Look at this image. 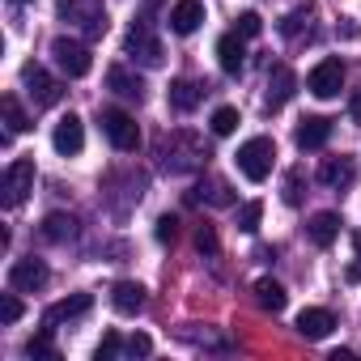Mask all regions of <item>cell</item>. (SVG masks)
Masks as SVG:
<instances>
[{
  "mask_svg": "<svg viewBox=\"0 0 361 361\" xmlns=\"http://www.w3.org/2000/svg\"><path fill=\"white\" fill-rule=\"evenodd\" d=\"M123 51L132 56V60H140V64H149V68H157L161 64V43L149 35V26L145 22H132V30H128V39H123Z\"/></svg>",
  "mask_w": 361,
  "mask_h": 361,
  "instance_id": "7",
  "label": "cell"
},
{
  "mask_svg": "<svg viewBox=\"0 0 361 361\" xmlns=\"http://www.w3.org/2000/svg\"><path fill=\"white\" fill-rule=\"evenodd\" d=\"M272 157H276V145L268 136H251L247 145H238V170L251 178V183H264L272 174Z\"/></svg>",
  "mask_w": 361,
  "mask_h": 361,
  "instance_id": "2",
  "label": "cell"
},
{
  "mask_svg": "<svg viewBox=\"0 0 361 361\" xmlns=\"http://www.w3.org/2000/svg\"><path fill=\"white\" fill-rule=\"evenodd\" d=\"M353 178H357V161H353V157H327V161L319 166V183L331 188V192L353 188Z\"/></svg>",
  "mask_w": 361,
  "mask_h": 361,
  "instance_id": "11",
  "label": "cell"
},
{
  "mask_svg": "<svg viewBox=\"0 0 361 361\" xmlns=\"http://www.w3.org/2000/svg\"><path fill=\"white\" fill-rule=\"evenodd\" d=\"M22 85H26V94H30V102H35V106H56V102H60V94H64V90H60V81H56L43 64H26V68H22Z\"/></svg>",
  "mask_w": 361,
  "mask_h": 361,
  "instance_id": "5",
  "label": "cell"
},
{
  "mask_svg": "<svg viewBox=\"0 0 361 361\" xmlns=\"http://www.w3.org/2000/svg\"><path fill=\"white\" fill-rule=\"evenodd\" d=\"M327 136H331V119H323V115H306V119L298 123V132H293L298 149H323Z\"/></svg>",
  "mask_w": 361,
  "mask_h": 361,
  "instance_id": "17",
  "label": "cell"
},
{
  "mask_svg": "<svg viewBox=\"0 0 361 361\" xmlns=\"http://www.w3.org/2000/svg\"><path fill=\"white\" fill-rule=\"evenodd\" d=\"M293 90H298V77H293V68H285V64H276L272 73H268V111H281L289 98H293Z\"/></svg>",
  "mask_w": 361,
  "mask_h": 361,
  "instance_id": "14",
  "label": "cell"
},
{
  "mask_svg": "<svg viewBox=\"0 0 361 361\" xmlns=\"http://www.w3.org/2000/svg\"><path fill=\"white\" fill-rule=\"evenodd\" d=\"M196 247H200L204 255H217V234H213V226H200V230H196Z\"/></svg>",
  "mask_w": 361,
  "mask_h": 361,
  "instance_id": "35",
  "label": "cell"
},
{
  "mask_svg": "<svg viewBox=\"0 0 361 361\" xmlns=\"http://www.w3.org/2000/svg\"><path fill=\"white\" fill-rule=\"evenodd\" d=\"M255 302H259L264 310H272V314H281L289 298H285V289H281V285H276L272 276H259V281H255Z\"/></svg>",
  "mask_w": 361,
  "mask_h": 361,
  "instance_id": "22",
  "label": "cell"
},
{
  "mask_svg": "<svg viewBox=\"0 0 361 361\" xmlns=\"http://www.w3.org/2000/svg\"><path fill=\"white\" fill-rule=\"evenodd\" d=\"M153 234H157V243H174V234H178V217H170V213L157 217V230H153Z\"/></svg>",
  "mask_w": 361,
  "mask_h": 361,
  "instance_id": "33",
  "label": "cell"
},
{
  "mask_svg": "<svg viewBox=\"0 0 361 361\" xmlns=\"http://www.w3.org/2000/svg\"><path fill=\"white\" fill-rule=\"evenodd\" d=\"M26 357H56V344H51V327L39 331L35 340H26Z\"/></svg>",
  "mask_w": 361,
  "mask_h": 361,
  "instance_id": "29",
  "label": "cell"
},
{
  "mask_svg": "<svg viewBox=\"0 0 361 361\" xmlns=\"http://www.w3.org/2000/svg\"><path fill=\"white\" fill-rule=\"evenodd\" d=\"M166 98H170V106H174V111H183V115H188V111H196V106H200L204 85H200V81H188V77H178V81H170V94H166Z\"/></svg>",
  "mask_w": 361,
  "mask_h": 361,
  "instance_id": "19",
  "label": "cell"
},
{
  "mask_svg": "<svg viewBox=\"0 0 361 361\" xmlns=\"http://www.w3.org/2000/svg\"><path fill=\"white\" fill-rule=\"evenodd\" d=\"M353 251H357V259L348 268V281H361V234H353Z\"/></svg>",
  "mask_w": 361,
  "mask_h": 361,
  "instance_id": "37",
  "label": "cell"
},
{
  "mask_svg": "<svg viewBox=\"0 0 361 361\" xmlns=\"http://www.w3.org/2000/svg\"><path fill=\"white\" fill-rule=\"evenodd\" d=\"M111 306H115L119 314H140V310H145V285L119 281V285L111 289Z\"/></svg>",
  "mask_w": 361,
  "mask_h": 361,
  "instance_id": "20",
  "label": "cell"
},
{
  "mask_svg": "<svg viewBox=\"0 0 361 361\" xmlns=\"http://www.w3.org/2000/svg\"><path fill=\"white\" fill-rule=\"evenodd\" d=\"M106 90L119 94V98H128V102H145V81L136 73H128L123 64H111L106 68Z\"/></svg>",
  "mask_w": 361,
  "mask_h": 361,
  "instance_id": "13",
  "label": "cell"
},
{
  "mask_svg": "<svg viewBox=\"0 0 361 361\" xmlns=\"http://www.w3.org/2000/svg\"><path fill=\"white\" fill-rule=\"evenodd\" d=\"M43 238H47V243H68V238H77V217L51 213V217L43 221Z\"/></svg>",
  "mask_w": 361,
  "mask_h": 361,
  "instance_id": "23",
  "label": "cell"
},
{
  "mask_svg": "<svg viewBox=\"0 0 361 361\" xmlns=\"http://www.w3.org/2000/svg\"><path fill=\"white\" fill-rule=\"evenodd\" d=\"M192 200H209V204H234V192H230V183H226V178H209V183H200V188L192 192Z\"/></svg>",
  "mask_w": 361,
  "mask_h": 361,
  "instance_id": "24",
  "label": "cell"
},
{
  "mask_svg": "<svg viewBox=\"0 0 361 361\" xmlns=\"http://www.w3.org/2000/svg\"><path fill=\"white\" fill-rule=\"evenodd\" d=\"M18 5H22V0H18Z\"/></svg>",
  "mask_w": 361,
  "mask_h": 361,
  "instance_id": "39",
  "label": "cell"
},
{
  "mask_svg": "<svg viewBox=\"0 0 361 361\" xmlns=\"http://www.w3.org/2000/svg\"><path fill=\"white\" fill-rule=\"evenodd\" d=\"M0 106H5V123H9V136H18V132H26L30 128V119H26V111L18 106V98L9 94L5 102H0Z\"/></svg>",
  "mask_w": 361,
  "mask_h": 361,
  "instance_id": "25",
  "label": "cell"
},
{
  "mask_svg": "<svg viewBox=\"0 0 361 361\" xmlns=\"http://www.w3.org/2000/svg\"><path fill=\"white\" fill-rule=\"evenodd\" d=\"M166 22H170L174 35H196V30L204 26V5H200V0H178Z\"/></svg>",
  "mask_w": 361,
  "mask_h": 361,
  "instance_id": "12",
  "label": "cell"
},
{
  "mask_svg": "<svg viewBox=\"0 0 361 361\" xmlns=\"http://www.w3.org/2000/svg\"><path fill=\"white\" fill-rule=\"evenodd\" d=\"M51 56H56V64H60L64 77H85V73L94 68L90 47L77 43V39H56V43H51Z\"/></svg>",
  "mask_w": 361,
  "mask_h": 361,
  "instance_id": "6",
  "label": "cell"
},
{
  "mask_svg": "<svg viewBox=\"0 0 361 361\" xmlns=\"http://www.w3.org/2000/svg\"><path fill=\"white\" fill-rule=\"evenodd\" d=\"M234 30H238V35H243V39H255V35H259V30H264V18H259V13H251V9H247V13H238V26H234Z\"/></svg>",
  "mask_w": 361,
  "mask_h": 361,
  "instance_id": "31",
  "label": "cell"
},
{
  "mask_svg": "<svg viewBox=\"0 0 361 361\" xmlns=\"http://www.w3.org/2000/svg\"><path fill=\"white\" fill-rule=\"evenodd\" d=\"M217 64H221V73H243V64H247V47H243V35L234 30V35H221L217 39Z\"/></svg>",
  "mask_w": 361,
  "mask_h": 361,
  "instance_id": "16",
  "label": "cell"
},
{
  "mask_svg": "<svg viewBox=\"0 0 361 361\" xmlns=\"http://www.w3.org/2000/svg\"><path fill=\"white\" fill-rule=\"evenodd\" d=\"M348 115L361 123V94H353V98H348Z\"/></svg>",
  "mask_w": 361,
  "mask_h": 361,
  "instance_id": "38",
  "label": "cell"
},
{
  "mask_svg": "<svg viewBox=\"0 0 361 361\" xmlns=\"http://www.w3.org/2000/svg\"><path fill=\"white\" fill-rule=\"evenodd\" d=\"M102 132H106V140L119 149V153H136L140 149V128H136V119L128 115V111H102Z\"/></svg>",
  "mask_w": 361,
  "mask_h": 361,
  "instance_id": "4",
  "label": "cell"
},
{
  "mask_svg": "<svg viewBox=\"0 0 361 361\" xmlns=\"http://www.w3.org/2000/svg\"><path fill=\"white\" fill-rule=\"evenodd\" d=\"M259 221H264V204H259V200H247V204L238 209V230H243V234H255Z\"/></svg>",
  "mask_w": 361,
  "mask_h": 361,
  "instance_id": "26",
  "label": "cell"
},
{
  "mask_svg": "<svg viewBox=\"0 0 361 361\" xmlns=\"http://www.w3.org/2000/svg\"><path fill=\"white\" fill-rule=\"evenodd\" d=\"M56 13H60V22L77 26L85 39H102L106 35V9H102V0H60Z\"/></svg>",
  "mask_w": 361,
  "mask_h": 361,
  "instance_id": "1",
  "label": "cell"
},
{
  "mask_svg": "<svg viewBox=\"0 0 361 361\" xmlns=\"http://www.w3.org/2000/svg\"><path fill=\"white\" fill-rule=\"evenodd\" d=\"M0 200H5V209H18L30 192H35V161L30 157H13L9 170H5V183H0Z\"/></svg>",
  "mask_w": 361,
  "mask_h": 361,
  "instance_id": "3",
  "label": "cell"
},
{
  "mask_svg": "<svg viewBox=\"0 0 361 361\" xmlns=\"http://www.w3.org/2000/svg\"><path fill=\"white\" fill-rule=\"evenodd\" d=\"M90 306H94V298H90V293H73V298H64V302L47 306L43 327H60V323H68V319H81V314H90Z\"/></svg>",
  "mask_w": 361,
  "mask_h": 361,
  "instance_id": "15",
  "label": "cell"
},
{
  "mask_svg": "<svg viewBox=\"0 0 361 361\" xmlns=\"http://www.w3.org/2000/svg\"><path fill=\"white\" fill-rule=\"evenodd\" d=\"M285 204H302V174L298 170L285 174Z\"/></svg>",
  "mask_w": 361,
  "mask_h": 361,
  "instance_id": "32",
  "label": "cell"
},
{
  "mask_svg": "<svg viewBox=\"0 0 361 361\" xmlns=\"http://www.w3.org/2000/svg\"><path fill=\"white\" fill-rule=\"evenodd\" d=\"M306 230H310V243H314V247H331V243L340 238V217H336V213H314Z\"/></svg>",
  "mask_w": 361,
  "mask_h": 361,
  "instance_id": "21",
  "label": "cell"
},
{
  "mask_svg": "<svg viewBox=\"0 0 361 361\" xmlns=\"http://www.w3.org/2000/svg\"><path fill=\"white\" fill-rule=\"evenodd\" d=\"M51 145H56L60 157H77V153L85 149V123H81L77 115H64V119L56 123V132H51Z\"/></svg>",
  "mask_w": 361,
  "mask_h": 361,
  "instance_id": "10",
  "label": "cell"
},
{
  "mask_svg": "<svg viewBox=\"0 0 361 361\" xmlns=\"http://www.w3.org/2000/svg\"><path fill=\"white\" fill-rule=\"evenodd\" d=\"M302 26H310V5L293 9V13H289V18L281 22V35H289V39H293V35H302Z\"/></svg>",
  "mask_w": 361,
  "mask_h": 361,
  "instance_id": "28",
  "label": "cell"
},
{
  "mask_svg": "<svg viewBox=\"0 0 361 361\" xmlns=\"http://www.w3.org/2000/svg\"><path fill=\"white\" fill-rule=\"evenodd\" d=\"M306 90H310L314 98H336V94L344 90V64H340V60H319V64L310 68V77H306Z\"/></svg>",
  "mask_w": 361,
  "mask_h": 361,
  "instance_id": "8",
  "label": "cell"
},
{
  "mask_svg": "<svg viewBox=\"0 0 361 361\" xmlns=\"http://www.w3.org/2000/svg\"><path fill=\"white\" fill-rule=\"evenodd\" d=\"M331 327H336V319H331V310H323V306H306V310L298 314V331H302L306 340H327Z\"/></svg>",
  "mask_w": 361,
  "mask_h": 361,
  "instance_id": "18",
  "label": "cell"
},
{
  "mask_svg": "<svg viewBox=\"0 0 361 361\" xmlns=\"http://www.w3.org/2000/svg\"><path fill=\"white\" fill-rule=\"evenodd\" d=\"M22 319V302H18V289L0 298V323H18Z\"/></svg>",
  "mask_w": 361,
  "mask_h": 361,
  "instance_id": "30",
  "label": "cell"
},
{
  "mask_svg": "<svg viewBox=\"0 0 361 361\" xmlns=\"http://www.w3.org/2000/svg\"><path fill=\"white\" fill-rule=\"evenodd\" d=\"M94 357H98V361H115V357H119V336H115V331H106Z\"/></svg>",
  "mask_w": 361,
  "mask_h": 361,
  "instance_id": "34",
  "label": "cell"
},
{
  "mask_svg": "<svg viewBox=\"0 0 361 361\" xmlns=\"http://www.w3.org/2000/svg\"><path fill=\"white\" fill-rule=\"evenodd\" d=\"M238 123H243V119H238L234 106H217V111H213V132H217V136H230Z\"/></svg>",
  "mask_w": 361,
  "mask_h": 361,
  "instance_id": "27",
  "label": "cell"
},
{
  "mask_svg": "<svg viewBox=\"0 0 361 361\" xmlns=\"http://www.w3.org/2000/svg\"><path fill=\"white\" fill-rule=\"evenodd\" d=\"M47 285V264L43 259H18L13 268H9V289H18V293H39Z\"/></svg>",
  "mask_w": 361,
  "mask_h": 361,
  "instance_id": "9",
  "label": "cell"
},
{
  "mask_svg": "<svg viewBox=\"0 0 361 361\" xmlns=\"http://www.w3.org/2000/svg\"><path fill=\"white\" fill-rule=\"evenodd\" d=\"M149 348H153V340H149V336H145V331H136V336H132V340H128V344H123V353H128V357H145V353H149Z\"/></svg>",
  "mask_w": 361,
  "mask_h": 361,
  "instance_id": "36",
  "label": "cell"
}]
</instances>
